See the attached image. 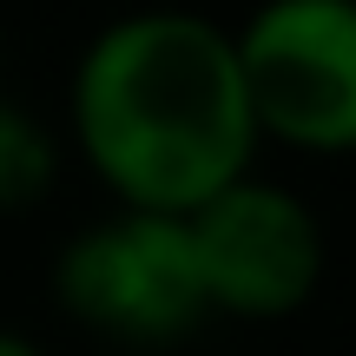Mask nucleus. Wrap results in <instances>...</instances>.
Listing matches in <instances>:
<instances>
[{"instance_id": "1", "label": "nucleus", "mask_w": 356, "mask_h": 356, "mask_svg": "<svg viewBox=\"0 0 356 356\" xmlns=\"http://www.w3.org/2000/svg\"><path fill=\"white\" fill-rule=\"evenodd\" d=\"M73 145L119 211L191 218L257 159L231 26L191 7L106 20L73 66Z\"/></svg>"}, {"instance_id": "2", "label": "nucleus", "mask_w": 356, "mask_h": 356, "mask_svg": "<svg viewBox=\"0 0 356 356\" xmlns=\"http://www.w3.org/2000/svg\"><path fill=\"white\" fill-rule=\"evenodd\" d=\"M231 47L257 139L356 159V0H257Z\"/></svg>"}, {"instance_id": "3", "label": "nucleus", "mask_w": 356, "mask_h": 356, "mask_svg": "<svg viewBox=\"0 0 356 356\" xmlns=\"http://www.w3.org/2000/svg\"><path fill=\"white\" fill-rule=\"evenodd\" d=\"M53 297L79 330L126 350H172L211 317L185 218L113 211L86 225L53 264Z\"/></svg>"}, {"instance_id": "4", "label": "nucleus", "mask_w": 356, "mask_h": 356, "mask_svg": "<svg viewBox=\"0 0 356 356\" xmlns=\"http://www.w3.org/2000/svg\"><path fill=\"white\" fill-rule=\"evenodd\" d=\"M185 238L211 317H238V323L297 317L330 270L323 218L291 185L257 172H244L211 204H198L185 218Z\"/></svg>"}, {"instance_id": "5", "label": "nucleus", "mask_w": 356, "mask_h": 356, "mask_svg": "<svg viewBox=\"0 0 356 356\" xmlns=\"http://www.w3.org/2000/svg\"><path fill=\"white\" fill-rule=\"evenodd\" d=\"M60 185V132L40 113L0 99V218L40 211Z\"/></svg>"}, {"instance_id": "6", "label": "nucleus", "mask_w": 356, "mask_h": 356, "mask_svg": "<svg viewBox=\"0 0 356 356\" xmlns=\"http://www.w3.org/2000/svg\"><path fill=\"white\" fill-rule=\"evenodd\" d=\"M0 356H47V350L33 337H20V330H0Z\"/></svg>"}]
</instances>
